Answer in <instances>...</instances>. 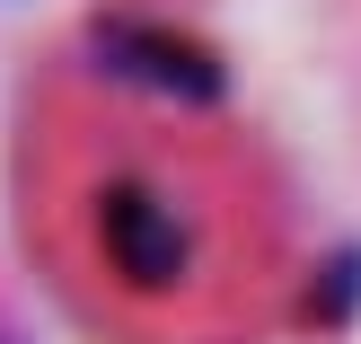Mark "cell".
Here are the masks:
<instances>
[{
	"label": "cell",
	"mask_w": 361,
	"mask_h": 344,
	"mask_svg": "<svg viewBox=\"0 0 361 344\" xmlns=\"http://www.w3.org/2000/svg\"><path fill=\"white\" fill-rule=\"evenodd\" d=\"M44 212L71 283L159 344L229 336L264 283V221L212 141L141 115H88L44 150Z\"/></svg>",
	"instance_id": "6da1fadb"
}]
</instances>
